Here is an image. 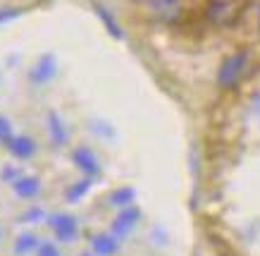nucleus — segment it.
I'll use <instances>...</instances> for the list:
<instances>
[{
    "instance_id": "f03ea898",
    "label": "nucleus",
    "mask_w": 260,
    "mask_h": 256,
    "mask_svg": "<svg viewBox=\"0 0 260 256\" xmlns=\"http://www.w3.org/2000/svg\"><path fill=\"white\" fill-rule=\"evenodd\" d=\"M5 134H8V122L0 118V136H5Z\"/></svg>"
},
{
    "instance_id": "f257e3e1",
    "label": "nucleus",
    "mask_w": 260,
    "mask_h": 256,
    "mask_svg": "<svg viewBox=\"0 0 260 256\" xmlns=\"http://www.w3.org/2000/svg\"><path fill=\"white\" fill-rule=\"evenodd\" d=\"M95 249H98L101 254H112V251H115V247H110L108 240H95Z\"/></svg>"
}]
</instances>
